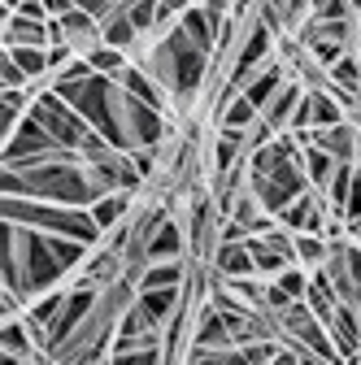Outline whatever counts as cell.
<instances>
[{"label": "cell", "mask_w": 361, "mask_h": 365, "mask_svg": "<svg viewBox=\"0 0 361 365\" xmlns=\"http://www.w3.org/2000/svg\"><path fill=\"white\" fill-rule=\"evenodd\" d=\"M87 244L78 240H61V235H44L31 226H14L5 222V244H0V261H18L22 269V296L35 300L44 292H57V283L66 274H78L87 265Z\"/></svg>", "instance_id": "obj_1"}, {"label": "cell", "mask_w": 361, "mask_h": 365, "mask_svg": "<svg viewBox=\"0 0 361 365\" xmlns=\"http://www.w3.org/2000/svg\"><path fill=\"white\" fill-rule=\"evenodd\" d=\"M5 196L18 200H49L70 209H92L101 200V187L78 153H61L53 161H39L31 170H5Z\"/></svg>", "instance_id": "obj_2"}, {"label": "cell", "mask_w": 361, "mask_h": 365, "mask_svg": "<svg viewBox=\"0 0 361 365\" xmlns=\"http://www.w3.org/2000/svg\"><path fill=\"white\" fill-rule=\"evenodd\" d=\"M209 57H213V48H205L200 39H192L183 26H166L161 35H157V43H153V53L140 61L170 96H178V101H192L196 91H200V83H205V74H209Z\"/></svg>", "instance_id": "obj_3"}, {"label": "cell", "mask_w": 361, "mask_h": 365, "mask_svg": "<svg viewBox=\"0 0 361 365\" xmlns=\"http://www.w3.org/2000/svg\"><path fill=\"white\" fill-rule=\"evenodd\" d=\"M5 222L14 226H31L44 235H61V240H78L87 248H96L105 240V231L96 226L92 209H70V205H49V200H18L5 196Z\"/></svg>", "instance_id": "obj_4"}, {"label": "cell", "mask_w": 361, "mask_h": 365, "mask_svg": "<svg viewBox=\"0 0 361 365\" xmlns=\"http://www.w3.org/2000/svg\"><path fill=\"white\" fill-rule=\"evenodd\" d=\"M31 118L44 126V130H49L53 135V140L66 148V153H78L87 140H92V122H87L74 105H66L61 96H57V91L49 87V91H39V96H35V105H31Z\"/></svg>", "instance_id": "obj_5"}, {"label": "cell", "mask_w": 361, "mask_h": 365, "mask_svg": "<svg viewBox=\"0 0 361 365\" xmlns=\"http://www.w3.org/2000/svg\"><path fill=\"white\" fill-rule=\"evenodd\" d=\"M270 53H275V31L265 22H253L240 39V48H235V61H231V91H240L257 70H265Z\"/></svg>", "instance_id": "obj_6"}, {"label": "cell", "mask_w": 361, "mask_h": 365, "mask_svg": "<svg viewBox=\"0 0 361 365\" xmlns=\"http://www.w3.org/2000/svg\"><path fill=\"white\" fill-rule=\"evenodd\" d=\"M5 48H53V22L5 14Z\"/></svg>", "instance_id": "obj_7"}, {"label": "cell", "mask_w": 361, "mask_h": 365, "mask_svg": "<svg viewBox=\"0 0 361 365\" xmlns=\"http://www.w3.org/2000/svg\"><path fill=\"white\" fill-rule=\"evenodd\" d=\"M192 348H200V352H227V348H235L227 317H222L213 304H205V313L192 322Z\"/></svg>", "instance_id": "obj_8"}, {"label": "cell", "mask_w": 361, "mask_h": 365, "mask_svg": "<svg viewBox=\"0 0 361 365\" xmlns=\"http://www.w3.org/2000/svg\"><path fill=\"white\" fill-rule=\"evenodd\" d=\"M288 87V74H283V61H270L265 70H257L244 87H240V96L257 109V113H265L270 109V101H275L279 96V91Z\"/></svg>", "instance_id": "obj_9"}, {"label": "cell", "mask_w": 361, "mask_h": 365, "mask_svg": "<svg viewBox=\"0 0 361 365\" xmlns=\"http://www.w3.org/2000/svg\"><path fill=\"white\" fill-rule=\"evenodd\" d=\"M209 269L218 279H257V261H253V248L248 244H218L213 257H209Z\"/></svg>", "instance_id": "obj_10"}, {"label": "cell", "mask_w": 361, "mask_h": 365, "mask_svg": "<svg viewBox=\"0 0 361 365\" xmlns=\"http://www.w3.org/2000/svg\"><path fill=\"white\" fill-rule=\"evenodd\" d=\"M327 331H331V339H335L344 365H357V356H361V313L348 309V304H340V313L327 322Z\"/></svg>", "instance_id": "obj_11"}, {"label": "cell", "mask_w": 361, "mask_h": 365, "mask_svg": "<svg viewBox=\"0 0 361 365\" xmlns=\"http://www.w3.org/2000/svg\"><path fill=\"white\" fill-rule=\"evenodd\" d=\"M305 83L300 78H288V87L279 91V96L275 101H270V109L261 113V122L270 126V130H275V135H283L288 126H292V118H296V109H300V101H305Z\"/></svg>", "instance_id": "obj_12"}, {"label": "cell", "mask_w": 361, "mask_h": 365, "mask_svg": "<svg viewBox=\"0 0 361 365\" xmlns=\"http://www.w3.org/2000/svg\"><path fill=\"white\" fill-rule=\"evenodd\" d=\"M192 279V269L188 261L178 257V261H153L144 265L140 274H135V292H157V287H183Z\"/></svg>", "instance_id": "obj_13"}, {"label": "cell", "mask_w": 361, "mask_h": 365, "mask_svg": "<svg viewBox=\"0 0 361 365\" xmlns=\"http://www.w3.org/2000/svg\"><path fill=\"white\" fill-rule=\"evenodd\" d=\"M305 304L313 309V317L318 322H331V317L340 313V292H335V283H331V274L327 269H309V292H305Z\"/></svg>", "instance_id": "obj_14"}, {"label": "cell", "mask_w": 361, "mask_h": 365, "mask_svg": "<svg viewBox=\"0 0 361 365\" xmlns=\"http://www.w3.org/2000/svg\"><path fill=\"white\" fill-rule=\"evenodd\" d=\"M183 248H188V235H183V226L178 222H161V231L148 240V248H144V265H153V261H178L183 257Z\"/></svg>", "instance_id": "obj_15"}, {"label": "cell", "mask_w": 361, "mask_h": 365, "mask_svg": "<svg viewBox=\"0 0 361 365\" xmlns=\"http://www.w3.org/2000/svg\"><path fill=\"white\" fill-rule=\"evenodd\" d=\"M218 126H227V130H257L261 126V113L240 96V91H222V109H218Z\"/></svg>", "instance_id": "obj_16"}, {"label": "cell", "mask_w": 361, "mask_h": 365, "mask_svg": "<svg viewBox=\"0 0 361 365\" xmlns=\"http://www.w3.org/2000/svg\"><path fill=\"white\" fill-rule=\"evenodd\" d=\"M344 161L340 157H331L327 148H318V144H305V174H309V187L313 192H327V182L335 178V170H340Z\"/></svg>", "instance_id": "obj_17"}, {"label": "cell", "mask_w": 361, "mask_h": 365, "mask_svg": "<svg viewBox=\"0 0 361 365\" xmlns=\"http://www.w3.org/2000/svg\"><path fill=\"white\" fill-rule=\"evenodd\" d=\"M126 213H131V192H109V196H101V200L92 205V217H96V226H101L105 235L118 231L122 222H131Z\"/></svg>", "instance_id": "obj_18"}, {"label": "cell", "mask_w": 361, "mask_h": 365, "mask_svg": "<svg viewBox=\"0 0 361 365\" xmlns=\"http://www.w3.org/2000/svg\"><path fill=\"white\" fill-rule=\"evenodd\" d=\"M140 39H144V35L135 31V22L126 18V9H118V14H109V18L101 22V43H109V48H122V53H131Z\"/></svg>", "instance_id": "obj_19"}, {"label": "cell", "mask_w": 361, "mask_h": 365, "mask_svg": "<svg viewBox=\"0 0 361 365\" xmlns=\"http://www.w3.org/2000/svg\"><path fill=\"white\" fill-rule=\"evenodd\" d=\"M292 240H296V265H305V269H322V265H327L331 240L309 235V231H300V235H292Z\"/></svg>", "instance_id": "obj_20"}, {"label": "cell", "mask_w": 361, "mask_h": 365, "mask_svg": "<svg viewBox=\"0 0 361 365\" xmlns=\"http://www.w3.org/2000/svg\"><path fill=\"white\" fill-rule=\"evenodd\" d=\"M87 61H92V70H96L101 78H122V74H126V66H131V53L109 48V43H96V48L87 53Z\"/></svg>", "instance_id": "obj_21"}, {"label": "cell", "mask_w": 361, "mask_h": 365, "mask_svg": "<svg viewBox=\"0 0 361 365\" xmlns=\"http://www.w3.org/2000/svg\"><path fill=\"white\" fill-rule=\"evenodd\" d=\"M5 57H14L18 66H22V74L35 83V78H44V83H53V66H49V48H5Z\"/></svg>", "instance_id": "obj_22"}, {"label": "cell", "mask_w": 361, "mask_h": 365, "mask_svg": "<svg viewBox=\"0 0 361 365\" xmlns=\"http://www.w3.org/2000/svg\"><path fill=\"white\" fill-rule=\"evenodd\" d=\"M122 9H126V18L135 22L140 35H153L161 26V0H126Z\"/></svg>", "instance_id": "obj_23"}, {"label": "cell", "mask_w": 361, "mask_h": 365, "mask_svg": "<svg viewBox=\"0 0 361 365\" xmlns=\"http://www.w3.org/2000/svg\"><path fill=\"white\" fill-rule=\"evenodd\" d=\"M109 365H166V361H161V348H140V352H118V356H109Z\"/></svg>", "instance_id": "obj_24"}, {"label": "cell", "mask_w": 361, "mask_h": 365, "mask_svg": "<svg viewBox=\"0 0 361 365\" xmlns=\"http://www.w3.org/2000/svg\"><path fill=\"white\" fill-rule=\"evenodd\" d=\"M0 83H5V91H26L31 87V78L22 74V66L14 57H5V66H0Z\"/></svg>", "instance_id": "obj_25"}, {"label": "cell", "mask_w": 361, "mask_h": 365, "mask_svg": "<svg viewBox=\"0 0 361 365\" xmlns=\"http://www.w3.org/2000/svg\"><path fill=\"white\" fill-rule=\"evenodd\" d=\"M31 361H35V356H9V352H5V361H0V365H31Z\"/></svg>", "instance_id": "obj_26"}, {"label": "cell", "mask_w": 361, "mask_h": 365, "mask_svg": "<svg viewBox=\"0 0 361 365\" xmlns=\"http://www.w3.org/2000/svg\"><path fill=\"white\" fill-rule=\"evenodd\" d=\"M348 5H352V9H357V14H361V0H348Z\"/></svg>", "instance_id": "obj_27"}, {"label": "cell", "mask_w": 361, "mask_h": 365, "mask_svg": "<svg viewBox=\"0 0 361 365\" xmlns=\"http://www.w3.org/2000/svg\"><path fill=\"white\" fill-rule=\"evenodd\" d=\"M105 365H109V361H105Z\"/></svg>", "instance_id": "obj_28"}]
</instances>
